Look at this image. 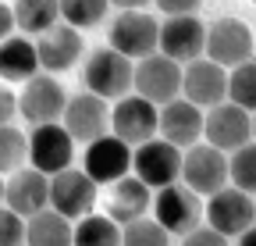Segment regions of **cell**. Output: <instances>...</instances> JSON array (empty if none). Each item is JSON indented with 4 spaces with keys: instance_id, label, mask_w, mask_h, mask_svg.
I'll return each instance as SVG.
<instances>
[{
    "instance_id": "6da1fadb",
    "label": "cell",
    "mask_w": 256,
    "mask_h": 246,
    "mask_svg": "<svg viewBox=\"0 0 256 246\" xmlns=\"http://www.w3.org/2000/svg\"><path fill=\"white\" fill-rule=\"evenodd\" d=\"M82 82L89 93L104 97V100H121L136 89V65L132 57H124L114 47H100L86 57L82 68Z\"/></svg>"
},
{
    "instance_id": "7a4b0ae2",
    "label": "cell",
    "mask_w": 256,
    "mask_h": 246,
    "mask_svg": "<svg viewBox=\"0 0 256 246\" xmlns=\"http://www.w3.org/2000/svg\"><path fill=\"white\" fill-rule=\"evenodd\" d=\"M182 182L188 189H196L200 196H214L232 182V157L214 143H196L185 150L182 164Z\"/></svg>"
},
{
    "instance_id": "3957f363",
    "label": "cell",
    "mask_w": 256,
    "mask_h": 246,
    "mask_svg": "<svg viewBox=\"0 0 256 246\" xmlns=\"http://www.w3.org/2000/svg\"><path fill=\"white\" fill-rule=\"evenodd\" d=\"M182 82H185V68L174 57L160 54V50L150 54V57H139V65H136V93L153 100L156 107L178 100L182 97Z\"/></svg>"
},
{
    "instance_id": "277c9868",
    "label": "cell",
    "mask_w": 256,
    "mask_h": 246,
    "mask_svg": "<svg viewBox=\"0 0 256 246\" xmlns=\"http://www.w3.org/2000/svg\"><path fill=\"white\" fill-rule=\"evenodd\" d=\"M153 218L164 225L171 235H188L192 228H200V221H203V200H200L196 189H188L185 182H174V186L156 189Z\"/></svg>"
},
{
    "instance_id": "5b68a950",
    "label": "cell",
    "mask_w": 256,
    "mask_h": 246,
    "mask_svg": "<svg viewBox=\"0 0 256 246\" xmlns=\"http://www.w3.org/2000/svg\"><path fill=\"white\" fill-rule=\"evenodd\" d=\"M182 164H185V153L182 146L168 143L164 136L160 139H150V143H139L136 146V161H132V171L153 189H164V186H174L182 178Z\"/></svg>"
},
{
    "instance_id": "8992f818",
    "label": "cell",
    "mask_w": 256,
    "mask_h": 246,
    "mask_svg": "<svg viewBox=\"0 0 256 246\" xmlns=\"http://www.w3.org/2000/svg\"><path fill=\"white\" fill-rule=\"evenodd\" d=\"M75 136L60 125V121H50V125H36L28 136V161L32 168H40L46 175H60L68 171L75 161Z\"/></svg>"
},
{
    "instance_id": "52a82bcc",
    "label": "cell",
    "mask_w": 256,
    "mask_h": 246,
    "mask_svg": "<svg viewBox=\"0 0 256 246\" xmlns=\"http://www.w3.org/2000/svg\"><path fill=\"white\" fill-rule=\"evenodd\" d=\"M110 47L124 57H150L160 50V22L146 11H121L110 22Z\"/></svg>"
},
{
    "instance_id": "ba28073f",
    "label": "cell",
    "mask_w": 256,
    "mask_h": 246,
    "mask_svg": "<svg viewBox=\"0 0 256 246\" xmlns=\"http://www.w3.org/2000/svg\"><path fill=\"white\" fill-rule=\"evenodd\" d=\"M68 93H64V86L50 75H36L22 86L18 93V104H22V118L28 121L32 129L36 125H50V121H60L64 111H68Z\"/></svg>"
},
{
    "instance_id": "9c48e42d",
    "label": "cell",
    "mask_w": 256,
    "mask_h": 246,
    "mask_svg": "<svg viewBox=\"0 0 256 246\" xmlns=\"http://www.w3.org/2000/svg\"><path fill=\"white\" fill-rule=\"evenodd\" d=\"M206 225H214L224 235H242L246 228L256 225V200L252 193L238 189V186H224L220 193H214L206 200Z\"/></svg>"
},
{
    "instance_id": "30bf717a",
    "label": "cell",
    "mask_w": 256,
    "mask_h": 246,
    "mask_svg": "<svg viewBox=\"0 0 256 246\" xmlns=\"http://www.w3.org/2000/svg\"><path fill=\"white\" fill-rule=\"evenodd\" d=\"M132 161H136V150L132 143H124L121 136H100L92 139L86 146V161L82 168L100 182V186H114V182H121L128 171H132Z\"/></svg>"
},
{
    "instance_id": "8fae6325",
    "label": "cell",
    "mask_w": 256,
    "mask_h": 246,
    "mask_svg": "<svg viewBox=\"0 0 256 246\" xmlns=\"http://www.w3.org/2000/svg\"><path fill=\"white\" fill-rule=\"evenodd\" d=\"M206 143H214L224 153H235L238 146L252 143V111L238 107L235 100H224L217 107L206 111V129H203Z\"/></svg>"
},
{
    "instance_id": "7c38bea8",
    "label": "cell",
    "mask_w": 256,
    "mask_h": 246,
    "mask_svg": "<svg viewBox=\"0 0 256 246\" xmlns=\"http://www.w3.org/2000/svg\"><path fill=\"white\" fill-rule=\"evenodd\" d=\"M96 182L86 168L82 171H60V175H50V207L60 210L64 218L72 221H82L86 214H92V203H96Z\"/></svg>"
},
{
    "instance_id": "4fadbf2b",
    "label": "cell",
    "mask_w": 256,
    "mask_h": 246,
    "mask_svg": "<svg viewBox=\"0 0 256 246\" xmlns=\"http://www.w3.org/2000/svg\"><path fill=\"white\" fill-rule=\"evenodd\" d=\"M64 129H68L78 143H92L100 136L114 132V107H107L104 97L96 93H78L68 100V111H64Z\"/></svg>"
},
{
    "instance_id": "5bb4252c",
    "label": "cell",
    "mask_w": 256,
    "mask_h": 246,
    "mask_svg": "<svg viewBox=\"0 0 256 246\" xmlns=\"http://www.w3.org/2000/svg\"><path fill=\"white\" fill-rule=\"evenodd\" d=\"M228 68L217 65L210 57H196L185 65V82H182V97L192 100L196 107H217L228 100Z\"/></svg>"
},
{
    "instance_id": "9a60e30c",
    "label": "cell",
    "mask_w": 256,
    "mask_h": 246,
    "mask_svg": "<svg viewBox=\"0 0 256 246\" xmlns=\"http://www.w3.org/2000/svg\"><path fill=\"white\" fill-rule=\"evenodd\" d=\"M160 132V107L139 93H128L114 104V136H121L124 143H150Z\"/></svg>"
},
{
    "instance_id": "2e32d148",
    "label": "cell",
    "mask_w": 256,
    "mask_h": 246,
    "mask_svg": "<svg viewBox=\"0 0 256 246\" xmlns=\"http://www.w3.org/2000/svg\"><path fill=\"white\" fill-rule=\"evenodd\" d=\"M206 57L224 68H238L252 57V33L242 18H217L206 33Z\"/></svg>"
},
{
    "instance_id": "e0dca14e",
    "label": "cell",
    "mask_w": 256,
    "mask_h": 246,
    "mask_svg": "<svg viewBox=\"0 0 256 246\" xmlns=\"http://www.w3.org/2000/svg\"><path fill=\"white\" fill-rule=\"evenodd\" d=\"M206 33H210V25H203L196 15H174L160 25V54L174 57L178 65H188V61L203 57Z\"/></svg>"
},
{
    "instance_id": "ac0fdd59",
    "label": "cell",
    "mask_w": 256,
    "mask_h": 246,
    "mask_svg": "<svg viewBox=\"0 0 256 246\" xmlns=\"http://www.w3.org/2000/svg\"><path fill=\"white\" fill-rule=\"evenodd\" d=\"M4 203L18 210L22 218H32L50 207V175L40 168H18L4 178Z\"/></svg>"
},
{
    "instance_id": "d6986e66",
    "label": "cell",
    "mask_w": 256,
    "mask_h": 246,
    "mask_svg": "<svg viewBox=\"0 0 256 246\" xmlns=\"http://www.w3.org/2000/svg\"><path fill=\"white\" fill-rule=\"evenodd\" d=\"M203 129H206V114H203V107H196L192 100L178 97V100L160 107V136H164L168 143L188 150V146L200 143Z\"/></svg>"
},
{
    "instance_id": "ffe728a7",
    "label": "cell",
    "mask_w": 256,
    "mask_h": 246,
    "mask_svg": "<svg viewBox=\"0 0 256 246\" xmlns=\"http://www.w3.org/2000/svg\"><path fill=\"white\" fill-rule=\"evenodd\" d=\"M36 47H40V61H43L46 72H68L82 57L86 43H82V33L72 22H57L43 36H36Z\"/></svg>"
},
{
    "instance_id": "44dd1931",
    "label": "cell",
    "mask_w": 256,
    "mask_h": 246,
    "mask_svg": "<svg viewBox=\"0 0 256 246\" xmlns=\"http://www.w3.org/2000/svg\"><path fill=\"white\" fill-rule=\"evenodd\" d=\"M153 186H146L139 175H124L110 186V218L118 225H132L153 210Z\"/></svg>"
},
{
    "instance_id": "7402d4cb",
    "label": "cell",
    "mask_w": 256,
    "mask_h": 246,
    "mask_svg": "<svg viewBox=\"0 0 256 246\" xmlns=\"http://www.w3.org/2000/svg\"><path fill=\"white\" fill-rule=\"evenodd\" d=\"M43 68L40 61V47L25 40V36H8L4 47H0V75L8 82H28L36 79Z\"/></svg>"
},
{
    "instance_id": "603a6c76",
    "label": "cell",
    "mask_w": 256,
    "mask_h": 246,
    "mask_svg": "<svg viewBox=\"0 0 256 246\" xmlns=\"http://www.w3.org/2000/svg\"><path fill=\"white\" fill-rule=\"evenodd\" d=\"M28 246H75V221L46 207L28 218Z\"/></svg>"
},
{
    "instance_id": "cb8c5ba5",
    "label": "cell",
    "mask_w": 256,
    "mask_h": 246,
    "mask_svg": "<svg viewBox=\"0 0 256 246\" xmlns=\"http://www.w3.org/2000/svg\"><path fill=\"white\" fill-rule=\"evenodd\" d=\"M75 246H124V225L110 214H86L75 221Z\"/></svg>"
},
{
    "instance_id": "d4e9b609",
    "label": "cell",
    "mask_w": 256,
    "mask_h": 246,
    "mask_svg": "<svg viewBox=\"0 0 256 246\" xmlns=\"http://www.w3.org/2000/svg\"><path fill=\"white\" fill-rule=\"evenodd\" d=\"M14 18L22 33L43 36L46 29H54L60 22V0H14Z\"/></svg>"
},
{
    "instance_id": "484cf974",
    "label": "cell",
    "mask_w": 256,
    "mask_h": 246,
    "mask_svg": "<svg viewBox=\"0 0 256 246\" xmlns=\"http://www.w3.org/2000/svg\"><path fill=\"white\" fill-rule=\"evenodd\" d=\"M228 100L256 114V57H249L246 65L232 68L228 75Z\"/></svg>"
},
{
    "instance_id": "4316f807",
    "label": "cell",
    "mask_w": 256,
    "mask_h": 246,
    "mask_svg": "<svg viewBox=\"0 0 256 246\" xmlns=\"http://www.w3.org/2000/svg\"><path fill=\"white\" fill-rule=\"evenodd\" d=\"M107 8H110V0H60V18L72 22L75 29H89V25L104 22Z\"/></svg>"
},
{
    "instance_id": "83f0119b",
    "label": "cell",
    "mask_w": 256,
    "mask_h": 246,
    "mask_svg": "<svg viewBox=\"0 0 256 246\" xmlns=\"http://www.w3.org/2000/svg\"><path fill=\"white\" fill-rule=\"evenodd\" d=\"M28 161V136L18 132L14 125H4V132H0V168H4V175L25 168Z\"/></svg>"
},
{
    "instance_id": "f1b7e54d",
    "label": "cell",
    "mask_w": 256,
    "mask_h": 246,
    "mask_svg": "<svg viewBox=\"0 0 256 246\" xmlns=\"http://www.w3.org/2000/svg\"><path fill=\"white\" fill-rule=\"evenodd\" d=\"M124 246H171V232L156 218H139L124 225Z\"/></svg>"
},
{
    "instance_id": "f546056e",
    "label": "cell",
    "mask_w": 256,
    "mask_h": 246,
    "mask_svg": "<svg viewBox=\"0 0 256 246\" xmlns=\"http://www.w3.org/2000/svg\"><path fill=\"white\" fill-rule=\"evenodd\" d=\"M232 186L256 196V143H246L232 153Z\"/></svg>"
},
{
    "instance_id": "4dcf8cb0",
    "label": "cell",
    "mask_w": 256,
    "mask_h": 246,
    "mask_svg": "<svg viewBox=\"0 0 256 246\" xmlns=\"http://www.w3.org/2000/svg\"><path fill=\"white\" fill-rule=\"evenodd\" d=\"M0 246H28V218L11 207L0 214Z\"/></svg>"
},
{
    "instance_id": "1f68e13d",
    "label": "cell",
    "mask_w": 256,
    "mask_h": 246,
    "mask_svg": "<svg viewBox=\"0 0 256 246\" xmlns=\"http://www.w3.org/2000/svg\"><path fill=\"white\" fill-rule=\"evenodd\" d=\"M182 246H232V239L224 232H217L214 225H200L188 235H182Z\"/></svg>"
},
{
    "instance_id": "d6a6232c",
    "label": "cell",
    "mask_w": 256,
    "mask_h": 246,
    "mask_svg": "<svg viewBox=\"0 0 256 246\" xmlns=\"http://www.w3.org/2000/svg\"><path fill=\"white\" fill-rule=\"evenodd\" d=\"M153 4L164 11L168 18H174V15H196L203 8V0H153Z\"/></svg>"
},
{
    "instance_id": "836d02e7",
    "label": "cell",
    "mask_w": 256,
    "mask_h": 246,
    "mask_svg": "<svg viewBox=\"0 0 256 246\" xmlns=\"http://www.w3.org/2000/svg\"><path fill=\"white\" fill-rule=\"evenodd\" d=\"M0 118H4V125H11L14 118H22L18 93H14V89H8V86H4V93H0Z\"/></svg>"
},
{
    "instance_id": "e575fe53",
    "label": "cell",
    "mask_w": 256,
    "mask_h": 246,
    "mask_svg": "<svg viewBox=\"0 0 256 246\" xmlns=\"http://www.w3.org/2000/svg\"><path fill=\"white\" fill-rule=\"evenodd\" d=\"M110 4H114V8H121V11H142L150 0H110Z\"/></svg>"
},
{
    "instance_id": "d590c367",
    "label": "cell",
    "mask_w": 256,
    "mask_h": 246,
    "mask_svg": "<svg viewBox=\"0 0 256 246\" xmlns=\"http://www.w3.org/2000/svg\"><path fill=\"white\" fill-rule=\"evenodd\" d=\"M238 246H256V225H252V228H246V232L238 235Z\"/></svg>"
},
{
    "instance_id": "8d00e7d4",
    "label": "cell",
    "mask_w": 256,
    "mask_h": 246,
    "mask_svg": "<svg viewBox=\"0 0 256 246\" xmlns=\"http://www.w3.org/2000/svg\"><path fill=\"white\" fill-rule=\"evenodd\" d=\"M252 139H256V114H252Z\"/></svg>"
}]
</instances>
